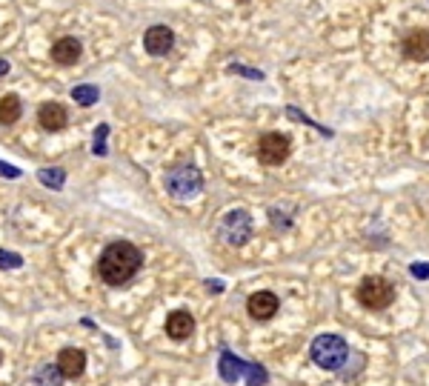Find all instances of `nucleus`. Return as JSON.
I'll use <instances>...</instances> for the list:
<instances>
[{"label": "nucleus", "mask_w": 429, "mask_h": 386, "mask_svg": "<svg viewBox=\"0 0 429 386\" xmlns=\"http://www.w3.org/2000/svg\"><path fill=\"white\" fill-rule=\"evenodd\" d=\"M140 267H143V252L135 244H129V240H115V244L103 249L98 260V275L109 286H121L132 275H137Z\"/></svg>", "instance_id": "nucleus-1"}, {"label": "nucleus", "mask_w": 429, "mask_h": 386, "mask_svg": "<svg viewBox=\"0 0 429 386\" xmlns=\"http://www.w3.org/2000/svg\"><path fill=\"white\" fill-rule=\"evenodd\" d=\"M346 358H349V349L341 335H318L312 341V360L329 372L341 369L346 364Z\"/></svg>", "instance_id": "nucleus-2"}, {"label": "nucleus", "mask_w": 429, "mask_h": 386, "mask_svg": "<svg viewBox=\"0 0 429 386\" xmlns=\"http://www.w3.org/2000/svg\"><path fill=\"white\" fill-rule=\"evenodd\" d=\"M201 186H203V178L198 172V166H192V163H178L166 172V189H169V195H175V198H195Z\"/></svg>", "instance_id": "nucleus-3"}, {"label": "nucleus", "mask_w": 429, "mask_h": 386, "mask_svg": "<svg viewBox=\"0 0 429 386\" xmlns=\"http://www.w3.org/2000/svg\"><path fill=\"white\" fill-rule=\"evenodd\" d=\"M358 301H361V306L378 312V309H387L392 301H395V286L387 280V278H367L361 286H358Z\"/></svg>", "instance_id": "nucleus-4"}, {"label": "nucleus", "mask_w": 429, "mask_h": 386, "mask_svg": "<svg viewBox=\"0 0 429 386\" xmlns=\"http://www.w3.org/2000/svg\"><path fill=\"white\" fill-rule=\"evenodd\" d=\"M221 235L229 246H244L246 240L252 237V218L244 212V209H235L229 212L224 224H221Z\"/></svg>", "instance_id": "nucleus-5"}, {"label": "nucleus", "mask_w": 429, "mask_h": 386, "mask_svg": "<svg viewBox=\"0 0 429 386\" xmlns=\"http://www.w3.org/2000/svg\"><path fill=\"white\" fill-rule=\"evenodd\" d=\"M289 137L280 135V132H269L258 140V160L267 163V166H278L289 158Z\"/></svg>", "instance_id": "nucleus-6"}, {"label": "nucleus", "mask_w": 429, "mask_h": 386, "mask_svg": "<svg viewBox=\"0 0 429 386\" xmlns=\"http://www.w3.org/2000/svg\"><path fill=\"white\" fill-rule=\"evenodd\" d=\"M143 46H146V52L160 58V55H169L172 46H175V32L169 26H152L146 35H143Z\"/></svg>", "instance_id": "nucleus-7"}, {"label": "nucleus", "mask_w": 429, "mask_h": 386, "mask_svg": "<svg viewBox=\"0 0 429 386\" xmlns=\"http://www.w3.org/2000/svg\"><path fill=\"white\" fill-rule=\"evenodd\" d=\"M278 306H280V301H278V295H272V292H255V295L246 301V312H249L255 321H269V318H275Z\"/></svg>", "instance_id": "nucleus-8"}, {"label": "nucleus", "mask_w": 429, "mask_h": 386, "mask_svg": "<svg viewBox=\"0 0 429 386\" xmlns=\"http://www.w3.org/2000/svg\"><path fill=\"white\" fill-rule=\"evenodd\" d=\"M58 369H60L63 378H72V380L81 378L83 369H86V355H83V349H75V346L60 349V355H58Z\"/></svg>", "instance_id": "nucleus-9"}, {"label": "nucleus", "mask_w": 429, "mask_h": 386, "mask_svg": "<svg viewBox=\"0 0 429 386\" xmlns=\"http://www.w3.org/2000/svg\"><path fill=\"white\" fill-rule=\"evenodd\" d=\"M37 124L46 129V132H60L66 124H69V115L60 103H43L37 109Z\"/></svg>", "instance_id": "nucleus-10"}, {"label": "nucleus", "mask_w": 429, "mask_h": 386, "mask_svg": "<svg viewBox=\"0 0 429 386\" xmlns=\"http://www.w3.org/2000/svg\"><path fill=\"white\" fill-rule=\"evenodd\" d=\"M403 55L410 60H429V32L426 29H412L403 37Z\"/></svg>", "instance_id": "nucleus-11"}, {"label": "nucleus", "mask_w": 429, "mask_h": 386, "mask_svg": "<svg viewBox=\"0 0 429 386\" xmlns=\"http://www.w3.org/2000/svg\"><path fill=\"white\" fill-rule=\"evenodd\" d=\"M195 332V318L189 315L186 309H175L169 318H166V335L175 337V341H183Z\"/></svg>", "instance_id": "nucleus-12"}, {"label": "nucleus", "mask_w": 429, "mask_h": 386, "mask_svg": "<svg viewBox=\"0 0 429 386\" xmlns=\"http://www.w3.org/2000/svg\"><path fill=\"white\" fill-rule=\"evenodd\" d=\"M81 40L75 37H60L55 46H52V60L60 63V66H72V63H78L81 58Z\"/></svg>", "instance_id": "nucleus-13"}, {"label": "nucleus", "mask_w": 429, "mask_h": 386, "mask_svg": "<svg viewBox=\"0 0 429 386\" xmlns=\"http://www.w3.org/2000/svg\"><path fill=\"white\" fill-rule=\"evenodd\" d=\"M218 369H221V378H224L226 383H235V380H241V378L246 375V360H241V358L232 355V352H224Z\"/></svg>", "instance_id": "nucleus-14"}, {"label": "nucleus", "mask_w": 429, "mask_h": 386, "mask_svg": "<svg viewBox=\"0 0 429 386\" xmlns=\"http://www.w3.org/2000/svg\"><path fill=\"white\" fill-rule=\"evenodd\" d=\"M60 383H63V375H60L58 364H43L32 375V386H60Z\"/></svg>", "instance_id": "nucleus-15"}, {"label": "nucleus", "mask_w": 429, "mask_h": 386, "mask_svg": "<svg viewBox=\"0 0 429 386\" xmlns=\"http://www.w3.org/2000/svg\"><path fill=\"white\" fill-rule=\"evenodd\" d=\"M20 115H23V106H20L17 94H6V98H0V124L12 126Z\"/></svg>", "instance_id": "nucleus-16"}, {"label": "nucleus", "mask_w": 429, "mask_h": 386, "mask_svg": "<svg viewBox=\"0 0 429 386\" xmlns=\"http://www.w3.org/2000/svg\"><path fill=\"white\" fill-rule=\"evenodd\" d=\"M72 98H75V103H81V106H92V103H98L101 92H98V86L83 83V86H75V89H72Z\"/></svg>", "instance_id": "nucleus-17"}, {"label": "nucleus", "mask_w": 429, "mask_h": 386, "mask_svg": "<svg viewBox=\"0 0 429 386\" xmlns=\"http://www.w3.org/2000/svg\"><path fill=\"white\" fill-rule=\"evenodd\" d=\"M37 181L43 183V186H49V189H63V183H66V172L63 169H40L37 172Z\"/></svg>", "instance_id": "nucleus-18"}, {"label": "nucleus", "mask_w": 429, "mask_h": 386, "mask_svg": "<svg viewBox=\"0 0 429 386\" xmlns=\"http://www.w3.org/2000/svg\"><path fill=\"white\" fill-rule=\"evenodd\" d=\"M264 383H267V372L255 364H246V386H264Z\"/></svg>", "instance_id": "nucleus-19"}, {"label": "nucleus", "mask_w": 429, "mask_h": 386, "mask_svg": "<svg viewBox=\"0 0 429 386\" xmlns=\"http://www.w3.org/2000/svg\"><path fill=\"white\" fill-rule=\"evenodd\" d=\"M20 267H23V258L20 255L0 249V269H20Z\"/></svg>", "instance_id": "nucleus-20"}, {"label": "nucleus", "mask_w": 429, "mask_h": 386, "mask_svg": "<svg viewBox=\"0 0 429 386\" xmlns=\"http://www.w3.org/2000/svg\"><path fill=\"white\" fill-rule=\"evenodd\" d=\"M106 135H109V126L103 124L98 132H94V155H106Z\"/></svg>", "instance_id": "nucleus-21"}, {"label": "nucleus", "mask_w": 429, "mask_h": 386, "mask_svg": "<svg viewBox=\"0 0 429 386\" xmlns=\"http://www.w3.org/2000/svg\"><path fill=\"white\" fill-rule=\"evenodd\" d=\"M0 175H3V178H20V169H15V166L0 160Z\"/></svg>", "instance_id": "nucleus-22"}, {"label": "nucleus", "mask_w": 429, "mask_h": 386, "mask_svg": "<svg viewBox=\"0 0 429 386\" xmlns=\"http://www.w3.org/2000/svg\"><path fill=\"white\" fill-rule=\"evenodd\" d=\"M412 275L421 278V280H426V278H429V263H415V267H412Z\"/></svg>", "instance_id": "nucleus-23"}, {"label": "nucleus", "mask_w": 429, "mask_h": 386, "mask_svg": "<svg viewBox=\"0 0 429 386\" xmlns=\"http://www.w3.org/2000/svg\"><path fill=\"white\" fill-rule=\"evenodd\" d=\"M9 75V60H0V78Z\"/></svg>", "instance_id": "nucleus-24"}]
</instances>
